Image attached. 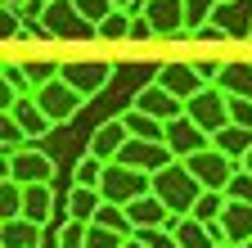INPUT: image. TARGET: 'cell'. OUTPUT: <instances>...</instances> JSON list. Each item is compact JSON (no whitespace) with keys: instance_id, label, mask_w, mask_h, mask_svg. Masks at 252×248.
Returning a JSON list of instances; mask_svg holds the SVG:
<instances>
[{"instance_id":"obj_1","label":"cell","mask_w":252,"mask_h":248,"mask_svg":"<svg viewBox=\"0 0 252 248\" xmlns=\"http://www.w3.org/2000/svg\"><path fill=\"white\" fill-rule=\"evenodd\" d=\"M153 194L171 208V216H194V208L203 199V185L194 180V172L185 163H171V167H162L153 176Z\"/></svg>"},{"instance_id":"obj_19","label":"cell","mask_w":252,"mask_h":248,"mask_svg":"<svg viewBox=\"0 0 252 248\" xmlns=\"http://www.w3.org/2000/svg\"><path fill=\"white\" fill-rule=\"evenodd\" d=\"M122 127H126V136H131V140H162V144H167V122H158V117H149V113H140V108H126V113H122Z\"/></svg>"},{"instance_id":"obj_21","label":"cell","mask_w":252,"mask_h":248,"mask_svg":"<svg viewBox=\"0 0 252 248\" xmlns=\"http://www.w3.org/2000/svg\"><path fill=\"white\" fill-rule=\"evenodd\" d=\"M9 113H14V122H18V127L27 131V140H36V136H45V131L54 127L36 100H14V108H9Z\"/></svg>"},{"instance_id":"obj_22","label":"cell","mask_w":252,"mask_h":248,"mask_svg":"<svg viewBox=\"0 0 252 248\" xmlns=\"http://www.w3.org/2000/svg\"><path fill=\"white\" fill-rule=\"evenodd\" d=\"M99 208H104V194H99V190H81V185H72V190H68V216H72V221L94 226Z\"/></svg>"},{"instance_id":"obj_34","label":"cell","mask_w":252,"mask_h":248,"mask_svg":"<svg viewBox=\"0 0 252 248\" xmlns=\"http://www.w3.org/2000/svg\"><path fill=\"white\" fill-rule=\"evenodd\" d=\"M135 239H140L144 248H180L171 226H162V230H135Z\"/></svg>"},{"instance_id":"obj_37","label":"cell","mask_w":252,"mask_h":248,"mask_svg":"<svg viewBox=\"0 0 252 248\" xmlns=\"http://www.w3.org/2000/svg\"><path fill=\"white\" fill-rule=\"evenodd\" d=\"M149 36H158V32H153V23L140 14V18H135V27H131V41H149Z\"/></svg>"},{"instance_id":"obj_43","label":"cell","mask_w":252,"mask_h":248,"mask_svg":"<svg viewBox=\"0 0 252 248\" xmlns=\"http://www.w3.org/2000/svg\"><path fill=\"white\" fill-rule=\"evenodd\" d=\"M243 248H252V244H243Z\"/></svg>"},{"instance_id":"obj_31","label":"cell","mask_w":252,"mask_h":248,"mask_svg":"<svg viewBox=\"0 0 252 248\" xmlns=\"http://www.w3.org/2000/svg\"><path fill=\"white\" fill-rule=\"evenodd\" d=\"M225 199H230V203H248V208H252V172H243V167L234 172V180L225 185Z\"/></svg>"},{"instance_id":"obj_2","label":"cell","mask_w":252,"mask_h":248,"mask_svg":"<svg viewBox=\"0 0 252 248\" xmlns=\"http://www.w3.org/2000/svg\"><path fill=\"white\" fill-rule=\"evenodd\" d=\"M99 194H104V203H113V208H131L135 199L153 194V176H144V172H135V167H122V163H108V167H104V180H99Z\"/></svg>"},{"instance_id":"obj_29","label":"cell","mask_w":252,"mask_h":248,"mask_svg":"<svg viewBox=\"0 0 252 248\" xmlns=\"http://www.w3.org/2000/svg\"><path fill=\"white\" fill-rule=\"evenodd\" d=\"M225 208H230V199H225V194H216V190H203V199H198L194 216L212 226V221H220V216H225Z\"/></svg>"},{"instance_id":"obj_36","label":"cell","mask_w":252,"mask_h":248,"mask_svg":"<svg viewBox=\"0 0 252 248\" xmlns=\"http://www.w3.org/2000/svg\"><path fill=\"white\" fill-rule=\"evenodd\" d=\"M230 122L243 131H252V100H230Z\"/></svg>"},{"instance_id":"obj_30","label":"cell","mask_w":252,"mask_h":248,"mask_svg":"<svg viewBox=\"0 0 252 248\" xmlns=\"http://www.w3.org/2000/svg\"><path fill=\"white\" fill-rule=\"evenodd\" d=\"M0 216H5V221H18V216H23V185L18 180L0 185Z\"/></svg>"},{"instance_id":"obj_5","label":"cell","mask_w":252,"mask_h":248,"mask_svg":"<svg viewBox=\"0 0 252 248\" xmlns=\"http://www.w3.org/2000/svg\"><path fill=\"white\" fill-rule=\"evenodd\" d=\"M185 167L194 172V180L203 185V190H216V194H225V185H230L234 172H239V163L225 158L220 149H203V153H194V158H185Z\"/></svg>"},{"instance_id":"obj_24","label":"cell","mask_w":252,"mask_h":248,"mask_svg":"<svg viewBox=\"0 0 252 248\" xmlns=\"http://www.w3.org/2000/svg\"><path fill=\"white\" fill-rule=\"evenodd\" d=\"M94 226H104V230H113V235H122V239H135V226H131V216H126V208H113V203L99 208Z\"/></svg>"},{"instance_id":"obj_4","label":"cell","mask_w":252,"mask_h":248,"mask_svg":"<svg viewBox=\"0 0 252 248\" xmlns=\"http://www.w3.org/2000/svg\"><path fill=\"white\" fill-rule=\"evenodd\" d=\"M185 117L198 122L207 136H220V131L230 127V95L220 86H207V90H198V95L185 104Z\"/></svg>"},{"instance_id":"obj_32","label":"cell","mask_w":252,"mask_h":248,"mask_svg":"<svg viewBox=\"0 0 252 248\" xmlns=\"http://www.w3.org/2000/svg\"><path fill=\"white\" fill-rule=\"evenodd\" d=\"M77 9H81V18L94 23V27H99L108 14H117V9H113V0H77Z\"/></svg>"},{"instance_id":"obj_18","label":"cell","mask_w":252,"mask_h":248,"mask_svg":"<svg viewBox=\"0 0 252 248\" xmlns=\"http://www.w3.org/2000/svg\"><path fill=\"white\" fill-rule=\"evenodd\" d=\"M45 244V226H32L27 216L0 226V248H41Z\"/></svg>"},{"instance_id":"obj_9","label":"cell","mask_w":252,"mask_h":248,"mask_svg":"<svg viewBox=\"0 0 252 248\" xmlns=\"http://www.w3.org/2000/svg\"><path fill=\"white\" fill-rule=\"evenodd\" d=\"M167 149L176 153V163H185V158H194V153L212 149V136L198 127V122L176 117V122H167Z\"/></svg>"},{"instance_id":"obj_38","label":"cell","mask_w":252,"mask_h":248,"mask_svg":"<svg viewBox=\"0 0 252 248\" xmlns=\"http://www.w3.org/2000/svg\"><path fill=\"white\" fill-rule=\"evenodd\" d=\"M194 41H203V45H207V41H225V32H220V27H212V23H207L203 32H194Z\"/></svg>"},{"instance_id":"obj_26","label":"cell","mask_w":252,"mask_h":248,"mask_svg":"<svg viewBox=\"0 0 252 248\" xmlns=\"http://www.w3.org/2000/svg\"><path fill=\"white\" fill-rule=\"evenodd\" d=\"M216 5H220V0H185V23H189V36H194V32H203V27L212 23Z\"/></svg>"},{"instance_id":"obj_27","label":"cell","mask_w":252,"mask_h":248,"mask_svg":"<svg viewBox=\"0 0 252 248\" xmlns=\"http://www.w3.org/2000/svg\"><path fill=\"white\" fill-rule=\"evenodd\" d=\"M23 140H27V131L14 122V113H5V117H0V144H5V158H14V153L27 149Z\"/></svg>"},{"instance_id":"obj_42","label":"cell","mask_w":252,"mask_h":248,"mask_svg":"<svg viewBox=\"0 0 252 248\" xmlns=\"http://www.w3.org/2000/svg\"><path fill=\"white\" fill-rule=\"evenodd\" d=\"M220 248H234V244H220Z\"/></svg>"},{"instance_id":"obj_25","label":"cell","mask_w":252,"mask_h":248,"mask_svg":"<svg viewBox=\"0 0 252 248\" xmlns=\"http://www.w3.org/2000/svg\"><path fill=\"white\" fill-rule=\"evenodd\" d=\"M131 27H135V18L126 9H117V14H108L99 23V41H131Z\"/></svg>"},{"instance_id":"obj_10","label":"cell","mask_w":252,"mask_h":248,"mask_svg":"<svg viewBox=\"0 0 252 248\" xmlns=\"http://www.w3.org/2000/svg\"><path fill=\"white\" fill-rule=\"evenodd\" d=\"M212 27H220L225 41H252V0H220Z\"/></svg>"},{"instance_id":"obj_13","label":"cell","mask_w":252,"mask_h":248,"mask_svg":"<svg viewBox=\"0 0 252 248\" xmlns=\"http://www.w3.org/2000/svg\"><path fill=\"white\" fill-rule=\"evenodd\" d=\"M36 104L45 108V117H50V122H68V117L81 108V95H77V90L59 77V81H50V86H41V90H36Z\"/></svg>"},{"instance_id":"obj_11","label":"cell","mask_w":252,"mask_h":248,"mask_svg":"<svg viewBox=\"0 0 252 248\" xmlns=\"http://www.w3.org/2000/svg\"><path fill=\"white\" fill-rule=\"evenodd\" d=\"M144 18L153 23L158 36H171V41H185L189 36V23H185V0H149Z\"/></svg>"},{"instance_id":"obj_33","label":"cell","mask_w":252,"mask_h":248,"mask_svg":"<svg viewBox=\"0 0 252 248\" xmlns=\"http://www.w3.org/2000/svg\"><path fill=\"white\" fill-rule=\"evenodd\" d=\"M86 235H90L86 221H68V226H59V248H86Z\"/></svg>"},{"instance_id":"obj_7","label":"cell","mask_w":252,"mask_h":248,"mask_svg":"<svg viewBox=\"0 0 252 248\" xmlns=\"http://www.w3.org/2000/svg\"><path fill=\"white\" fill-rule=\"evenodd\" d=\"M59 77L68 81L81 100H90V95H99V90L108 86L113 68L104 64V59H72V64H63V72H59Z\"/></svg>"},{"instance_id":"obj_14","label":"cell","mask_w":252,"mask_h":248,"mask_svg":"<svg viewBox=\"0 0 252 248\" xmlns=\"http://www.w3.org/2000/svg\"><path fill=\"white\" fill-rule=\"evenodd\" d=\"M126 127H122V117H108V122H99V127L90 131V158H99L104 167L108 163H117V153L126 149Z\"/></svg>"},{"instance_id":"obj_23","label":"cell","mask_w":252,"mask_h":248,"mask_svg":"<svg viewBox=\"0 0 252 248\" xmlns=\"http://www.w3.org/2000/svg\"><path fill=\"white\" fill-rule=\"evenodd\" d=\"M212 149H220L225 158L243 163L248 153H252V131H243V127H234V122H230V127L220 131V136H212Z\"/></svg>"},{"instance_id":"obj_15","label":"cell","mask_w":252,"mask_h":248,"mask_svg":"<svg viewBox=\"0 0 252 248\" xmlns=\"http://www.w3.org/2000/svg\"><path fill=\"white\" fill-rule=\"evenodd\" d=\"M131 108H140V113H149V117H158V122H176V117H185V104L171 95V90H162L158 81H149V86L140 90Z\"/></svg>"},{"instance_id":"obj_6","label":"cell","mask_w":252,"mask_h":248,"mask_svg":"<svg viewBox=\"0 0 252 248\" xmlns=\"http://www.w3.org/2000/svg\"><path fill=\"white\" fill-rule=\"evenodd\" d=\"M117 163H122V167H135V172H144V176H158L162 167L176 163V153H171L162 140H126V149L117 153Z\"/></svg>"},{"instance_id":"obj_17","label":"cell","mask_w":252,"mask_h":248,"mask_svg":"<svg viewBox=\"0 0 252 248\" xmlns=\"http://www.w3.org/2000/svg\"><path fill=\"white\" fill-rule=\"evenodd\" d=\"M216 86L225 90L230 100H252V64H243V59H225Z\"/></svg>"},{"instance_id":"obj_40","label":"cell","mask_w":252,"mask_h":248,"mask_svg":"<svg viewBox=\"0 0 252 248\" xmlns=\"http://www.w3.org/2000/svg\"><path fill=\"white\" fill-rule=\"evenodd\" d=\"M5 5H14V9H23V5H27V0H5Z\"/></svg>"},{"instance_id":"obj_3","label":"cell","mask_w":252,"mask_h":248,"mask_svg":"<svg viewBox=\"0 0 252 248\" xmlns=\"http://www.w3.org/2000/svg\"><path fill=\"white\" fill-rule=\"evenodd\" d=\"M45 32L54 41H94L99 36V27L86 23L81 9H77V0H50V9H45Z\"/></svg>"},{"instance_id":"obj_8","label":"cell","mask_w":252,"mask_h":248,"mask_svg":"<svg viewBox=\"0 0 252 248\" xmlns=\"http://www.w3.org/2000/svg\"><path fill=\"white\" fill-rule=\"evenodd\" d=\"M5 180H18V185H54L59 172H54V163L45 158V153L23 149V153H14V158H5Z\"/></svg>"},{"instance_id":"obj_12","label":"cell","mask_w":252,"mask_h":248,"mask_svg":"<svg viewBox=\"0 0 252 248\" xmlns=\"http://www.w3.org/2000/svg\"><path fill=\"white\" fill-rule=\"evenodd\" d=\"M158 86L171 90L180 104H189L198 90H207V81L198 77V68H194V64H162V68H158Z\"/></svg>"},{"instance_id":"obj_41","label":"cell","mask_w":252,"mask_h":248,"mask_svg":"<svg viewBox=\"0 0 252 248\" xmlns=\"http://www.w3.org/2000/svg\"><path fill=\"white\" fill-rule=\"evenodd\" d=\"M126 248H144V244H140V239H126Z\"/></svg>"},{"instance_id":"obj_16","label":"cell","mask_w":252,"mask_h":248,"mask_svg":"<svg viewBox=\"0 0 252 248\" xmlns=\"http://www.w3.org/2000/svg\"><path fill=\"white\" fill-rule=\"evenodd\" d=\"M23 216L32 226H45L59 216V203H54V185H23Z\"/></svg>"},{"instance_id":"obj_39","label":"cell","mask_w":252,"mask_h":248,"mask_svg":"<svg viewBox=\"0 0 252 248\" xmlns=\"http://www.w3.org/2000/svg\"><path fill=\"white\" fill-rule=\"evenodd\" d=\"M239 167H243V172H252V153H248V158H243V163H239Z\"/></svg>"},{"instance_id":"obj_20","label":"cell","mask_w":252,"mask_h":248,"mask_svg":"<svg viewBox=\"0 0 252 248\" xmlns=\"http://www.w3.org/2000/svg\"><path fill=\"white\" fill-rule=\"evenodd\" d=\"M220 226H225V239H230L234 248L252 244V208H248V203H230L225 216H220Z\"/></svg>"},{"instance_id":"obj_35","label":"cell","mask_w":252,"mask_h":248,"mask_svg":"<svg viewBox=\"0 0 252 248\" xmlns=\"http://www.w3.org/2000/svg\"><path fill=\"white\" fill-rule=\"evenodd\" d=\"M86 248H126V239H122V235H113V230H104V226H90Z\"/></svg>"},{"instance_id":"obj_28","label":"cell","mask_w":252,"mask_h":248,"mask_svg":"<svg viewBox=\"0 0 252 248\" xmlns=\"http://www.w3.org/2000/svg\"><path fill=\"white\" fill-rule=\"evenodd\" d=\"M99 180H104V163L86 153V158L72 167V185H81V190H99Z\"/></svg>"}]
</instances>
